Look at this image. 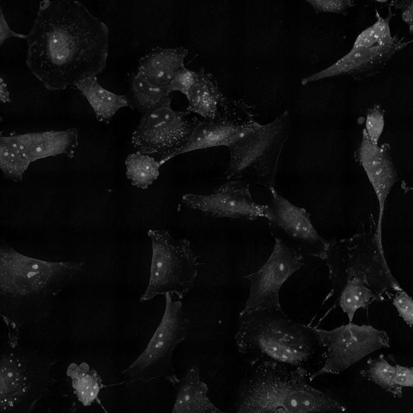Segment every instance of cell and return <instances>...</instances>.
Returning a JSON list of instances; mask_svg holds the SVG:
<instances>
[{"mask_svg": "<svg viewBox=\"0 0 413 413\" xmlns=\"http://www.w3.org/2000/svg\"><path fill=\"white\" fill-rule=\"evenodd\" d=\"M25 65L50 91H62L106 67L109 29L74 0L40 3L28 34Z\"/></svg>", "mask_w": 413, "mask_h": 413, "instance_id": "obj_1", "label": "cell"}, {"mask_svg": "<svg viewBox=\"0 0 413 413\" xmlns=\"http://www.w3.org/2000/svg\"><path fill=\"white\" fill-rule=\"evenodd\" d=\"M324 261L332 286L321 306L330 299L334 304L320 321L339 306L352 322L359 308L368 311L374 301H384L385 295L391 299L392 292L403 290L388 268L382 242L375 233L330 242Z\"/></svg>", "mask_w": 413, "mask_h": 413, "instance_id": "obj_2", "label": "cell"}, {"mask_svg": "<svg viewBox=\"0 0 413 413\" xmlns=\"http://www.w3.org/2000/svg\"><path fill=\"white\" fill-rule=\"evenodd\" d=\"M83 262H49L0 245V315L9 330L38 324L49 316L54 297L82 270Z\"/></svg>", "mask_w": 413, "mask_h": 413, "instance_id": "obj_3", "label": "cell"}, {"mask_svg": "<svg viewBox=\"0 0 413 413\" xmlns=\"http://www.w3.org/2000/svg\"><path fill=\"white\" fill-rule=\"evenodd\" d=\"M234 340L248 365L304 368L310 372L323 360L316 327L294 321L282 310L240 312Z\"/></svg>", "mask_w": 413, "mask_h": 413, "instance_id": "obj_4", "label": "cell"}, {"mask_svg": "<svg viewBox=\"0 0 413 413\" xmlns=\"http://www.w3.org/2000/svg\"><path fill=\"white\" fill-rule=\"evenodd\" d=\"M235 401L238 413L343 412L332 395L308 383L310 372L271 364L249 365Z\"/></svg>", "mask_w": 413, "mask_h": 413, "instance_id": "obj_5", "label": "cell"}, {"mask_svg": "<svg viewBox=\"0 0 413 413\" xmlns=\"http://www.w3.org/2000/svg\"><path fill=\"white\" fill-rule=\"evenodd\" d=\"M292 121L287 110L273 122L262 125L251 117L234 135L229 145L227 180H240L275 189L280 153L289 136Z\"/></svg>", "mask_w": 413, "mask_h": 413, "instance_id": "obj_6", "label": "cell"}, {"mask_svg": "<svg viewBox=\"0 0 413 413\" xmlns=\"http://www.w3.org/2000/svg\"><path fill=\"white\" fill-rule=\"evenodd\" d=\"M18 331L9 330L1 350L0 412L28 413L53 388L52 364L18 343Z\"/></svg>", "mask_w": 413, "mask_h": 413, "instance_id": "obj_7", "label": "cell"}, {"mask_svg": "<svg viewBox=\"0 0 413 413\" xmlns=\"http://www.w3.org/2000/svg\"><path fill=\"white\" fill-rule=\"evenodd\" d=\"M152 256L148 286L140 302L156 295H176L183 298L192 288L198 263L187 239H177L163 229L149 230Z\"/></svg>", "mask_w": 413, "mask_h": 413, "instance_id": "obj_8", "label": "cell"}, {"mask_svg": "<svg viewBox=\"0 0 413 413\" xmlns=\"http://www.w3.org/2000/svg\"><path fill=\"white\" fill-rule=\"evenodd\" d=\"M163 317L142 354L124 371L125 382L148 383L166 380L174 386L179 379L172 366V354L176 346L184 340L189 325L182 310V302L165 295Z\"/></svg>", "mask_w": 413, "mask_h": 413, "instance_id": "obj_9", "label": "cell"}, {"mask_svg": "<svg viewBox=\"0 0 413 413\" xmlns=\"http://www.w3.org/2000/svg\"><path fill=\"white\" fill-rule=\"evenodd\" d=\"M323 347L322 366L309 377L339 374L370 353L390 347V338L384 330L372 326L352 322L327 330L316 327Z\"/></svg>", "mask_w": 413, "mask_h": 413, "instance_id": "obj_10", "label": "cell"}, {"mask_svg": "<svg viewBox=\"0 0 413 413\" xmlns=\"http://www.w3.org/2000/svg\"><path fill=\"white\" fill-rule=\"evenodd\" d=\"M171 100L142 114L129 142L136 152L159 154L163 158L187 143L200 120L187 110H173Z\"/></svg>", "mask_w": 413, "mask_h": 413, "instance_id": "obj_11", "label": "cell"}, {"mask_svg": "<svg viewBox=\"0 0 413 413\" xmlns=\"http://www.w3.org/2000/svg\"><path fill=\"white\" fill-rule=\"evenodd\" d=\"M271 200L266 217L276 237L304 258L313 256L324 260L330 242L321 237L313 226L308 213L284 198L275 189L270 190Z\"/></svg>", "mask_w": 413, "mask_h": 413, "instance_id": "obj_12", "label": "cell"}, {"mask_svg": "<svg viewBox=\"0 0 413 413\" xmlns=\"http://www.w3.org/2000/svg\"><path fill=\"white\" fill-rule=\"evenodd\" d=\"M302 260L282 240L275 238L274 248L266 263L257 271L246 277L250 281L251 288L241 312L282 310L279 290L285 281L303 266Z\"/></svg>", "mask_w": 413, "mask_h": 413, "instance_id": "obj_13", "label": "cell"}, {"mask_svg": "<svg viewBox=\"0 0 413 413\" xmlns=\"http://www.w3.org/2000/svg\"><path fill=\"white\" fill-rule=\"evenodd\" d=\"M182 202L216 218L253 220L265 218L267 211V205L253 200L249 184L240 180H229L210 195L185 194Z\"/></svg>", "mask_w": 413, "mask_h": 413, "instance_id": "obj_14", "label": "cell"}, {"mask_svg": "<svg viewBox=\"0 0 413 413\" xmlns=\"http://www.w3.org/2000/svg\"><path fill=\"white\" fill-rule=\"evenodd\" d=\"M253 115L244 102L224 97L213 118L198 123L187 143L175 153L160 158V166L171 158L188 151L218 146L229 147L239 129Z\"/></svg>", "mask_w": 413, "mask_h": 413, "instance_id": "obj_15", "label": "cell"}, {"mask_svg": "<svg viewBox=\"0 0 413 413\" xmlns=\"http://www.w3.org/2000/svg\"><path fill=\"white\" fill-rule=\"evenodd\" d=\"M354 158L366 173L378 200L379 215L375 234L382 242L381 224L385 200L391 188L399 180L391 157L390 145L387 142L380 147L374 144L364 129L362 140L354 152Z\"/></svg>", "mask_w": 413, "mask_h": 413, "instance_id": "obj_16", "label": "cell"}, {"mask_svg": "<svg viewBox=\"0 0 413 413\" xmlns=\"http://www.w3.org/2000/svg\"><path fill=\"white\" fill-rule=\"evenodd\" d=\"M410 41H401L392 47L374 45L369 47H353L345 56L339 59L328 68L307 76L301 83L318 81L324 78L339 76H348L355 80H363L379 74L386 63L398 51L402 50Z\"/></svg>", "mask_w": 413, "mask_h": 413, "instance_id": "obj_17", "label": "cell"}, {"mask_svg": "<svg viewBox=\"0 0 413 413\" xmlns=\"http://www.w3.org/2000/svg\"><path fill=\"white\" fill-rule=\"evenodd\" d=\"M19 145L31 162L59 154L72 158L78 145V131L70 128L63 131H47L9 136Z\"/></svg>", "mask_w": 413, "mask_h": 413, "instance_id": "obj_18", "label": "cell"}, {"mask_svg": "<svg viewBox=\"0 0 413 413\" xmlns=\"http://www.w3.org/2000/svg\"><path fill=\"white\" fill-rule=\"evenodd\" d=\"M187 54L182 47L155 48L140 59L138 73L156 85L169 86L176 72L184 67Z\"/></svg>", "mask_w": 413, "mask_h": 413, "instance_id": "obj_19", "label": "cell"}, {"mask_svg": "<svg viewBox=\"0 0 413 413\" xmlns=\"http://www.w3.org/2000/svg\"><path fill=\"white\" fill-rule=\"evenodd\" d=\"M172 413H224L207 396L208 386L201 381L198 366H191L179 380Z\"/></svg>", "mask_w": 413, "mask_h": 413, "instance_id": "obj_20", "label": "cell"}, {"mask_svg": "<svg viewBox=\"0 0 413 413\" xmlns=\"http://www.w3.org/2000/svg\"><path fill=\"white\" fill-rule=\"evenodd\" d=\"M225 96L221 93L213 76L203 67L196 72V78L187 97V111L200 115L205 119L213 118Z\"/></svg>", "mask_w": 413, "mask_h": 413, "instance_id": "obj_21", "label": "cell"}, {"mask_svg": "<svg viewBox=\"0 0 413 413\" xmlns=\"http://www.w3.org/2000/svg\"><path fill=\"white\" fill-rule=\"evenodd\" d=\"M74 85L88 100L98 121L109 123L117 111L131 107L127 96L116 94L100 85L96 76L77 82Z\"/></svg>", "mask_w": 413, "mask_h": 413, "instance_id": "obj_22", "label": "cell"}, {"mask_svg": "<svg viewBox=\"0 0 413 413\" xmlns=\"http://www.w3.org/2000/svg\"><path fill=\"white\" fill-rule=\"evenodd\" d=\"M171 92L169 86L156 85L137 73L130 79L129 92L126 95L130 102V108L143 114L171 98Z\"/></svg>", "mask_w": 413, "mask_h": 413, "instance_id": "obj_23", "label": "cell"}, {"mask_svg": "<svg viewBox=\"0 0 413 413\" xmlns=\"http://www.w3.org/2000/svg\"><path fill=\"white\" fill-rule=\"evenodd\" d=\"M67 375L72 379L74 393L84 406H89L96 401L102 405L98 394L107 385L102 383L100 377L95 370H90L85 362L80 365L72 363L67 368Z\"/></svg>", "mask_w": 413, "mask_h": 413, "instance_id": "obj_24", "label": "cell"}, {"mask_svg": "<svg viewBox=\"0 0 413 413\" xmlns=\"http://www.w3.org/2000/svg\"><path fill=\"white\" fill-rule=\"evenodd\" d=\"M396 361L392 354H380L377 358L369 357L366 368L360 371V374L390 392L396 398L402 396V387L395 381Z\"/></svg>", "mask_w": 413, "mask_h": 413, "instance_id": "obj_25", "label": "cell"}, {"mask_svg": "<svg viewBox=\"0 0 413 413\" xmlns=\"http://www.w3.org/2000/svg\"><path fill=\"white\" fill-rule=\"evenodd\" d=\"M31 160L10 136H0V169L5 178L21 182Z\"/></svg>", "mask_w": 413, "mask_h": 413, "instance_id": "obj_26", "label": "cell"}, {"mask_svg": "<svg viewBox=\"0 0 413 413\" xmlns=\"http://www.w3.org/2000/svg\"><path fill=\"white\" fill-rule=\"evenodd\" d=\"M126 176L133 186L146 189L159 176L160 165L149 156L136 152L129 154L125 162Z\"/></svg>", "mask_w": 413, "mask_h": 413, "instance_id": "obj_27", "label": "cell"}, {"mask_svg": "<svg viewBox=\"0 0 413 413\" xmlns=\"http://www.w3.org/2000/svg\"><path fill=\"white\" fill-rule=\"evenodd\" d=\"M385 110L378 104H374L366 112V131L372 142L378 145L379 139L384 128Z\"/></svg>", "mask_w": 413, "mask_h": 413, "instance_id": "obj_28", "label": "cell"}, {"mask_svg": "<svg viewBox=\"0 0 413 413\" xmlns=\"http://www.w3.org/2000/svg\"><path fill=\"white\" fill-rule=\"evenodd\" d=\"M392 16L393 14L390 8L388 14L385 18L382 17L376 10L377 21L372 25V28L378 45L392 47L401 41H399L397 39L391 35L390 21Z\"/></svg>", "mask_w": 413, "mask_h": 413, "instance_id": "obj_29", "label": "cell"}, {"mask_svg": "<svg viewBox=\"0 0 413 413\" xmlns=\"http://www.w3.org/2000/svg\"><path fill=\"white\" fill-rule=\"evenodd\" d=\"M316 13L332 12L346 16L349 8L355 6L351 0H306Z\"/></svg>", "mask_w": 413, "mask_h": 413, "instance_id": "obj_30", "label": "cell"}, {"mask_svg": "<svg viewBox=\"0 0 413 413\" xmlns=\"http://www.w3.org/2000/svg\"><path fill=\"white\" fill-rule=\"evenodd\" d=\"M195 78L196 72L183 67L176 72L169 86L171 92H180L187 98Z\"/></svg>", "mask_w": 413, "mask_h": 413, "instance_id": "obj_31", "label": "cell"}, {"mask_svg": "<svg viewBox=\"0 0 413 413\" xmlns=\"http://www.w3.org/2000/svg\"><path fill=\"white\" fill-rule=\"evenodd\" d=\"M392 304L400 317L410 327L413 324V300L403 290L396 291L392 298Z\"/></svg>", "mask_w": 413, "mask_h": 413, "instance_id": "obj_32", "label": "cell"}, {"mask_svg": "<svg viewBox=\"0 0 413 413\" xmlns=\"http://www.w3.org/2000/svg\"><path fill=\"white\" fill-rule=\"evenodd\" d=\"M395 9L401 11L403 21L407 24L410 34L413 31V1L412 0L394 1L390 3Z\"/></svg>", "mask_w": 413, "mask_h": 413, "instance_id": "obj_33", "label": "cell"}, {"mask_svg": "<svg viewBox=\"0 0 413 413\" xmlns=\"http://www.w3.org/2000/svg\"><path fill=\"white\" fill-rule=\"evenodd\" d=\"M395 381L401 387H413V368L400 366H395Z\"/></svg>", "mask_w": 413, "mask_h": 413, "instance_id": "obj_34", "label": "cell"}, {"mask_svg": "<svg viewBox=\"0 0 413 413\" xmlns=\"http://www.w3.org/2000/svg\"><path fill=\"white\" fill-rule=\"evenodd\" d=\"M377 45L372 25L363 30L357 37L353 47H369Z\"/></svg>", "mask_w": 413, "mask_h": 413, "instance_id": "obj_35", "label": "cell"}, {"mask_svg": "<svg viewBox=\"0 0 413 413\" xmlns=\"http://www.w3.org/2000/svg\"><path fill=\"white\" fill-rule=\"evenodd\" d=\"M11 36H16L22 39H28V35L21 34L12 31L2 12L1 8H0V44L1 45L7 39Z\"/></svg>", "mask_w": 413, "mask_h": 413, "instance_id": "obj_36", "label": "cell"}, {"mask_svg": "<svg viewBox=\"0 0 413 413\" xmlns=\"http://www.w3.org/2000/svg\"><path fill=\"white\" fill-rule=\"evenodd\" d=\"M0 98L1 100L3 103H6L8 101H10L9 99V92L8 91L6 85L2 81L1 78V92H0Z\"/></svg>", "mask_w": 413, "mask_h": 413, "instance_id": "obj_37", "label": "cell"}]
</instances>
